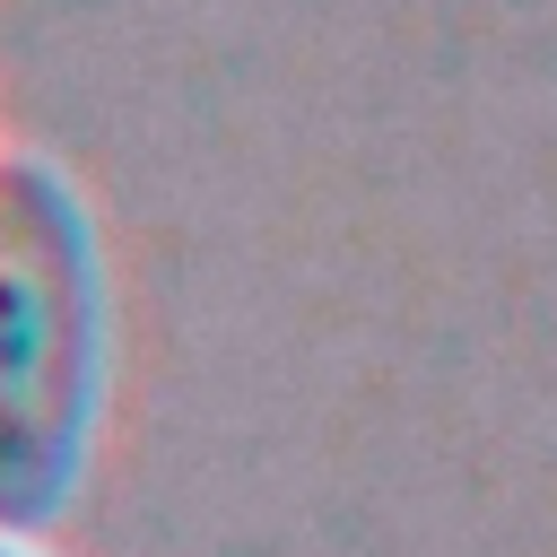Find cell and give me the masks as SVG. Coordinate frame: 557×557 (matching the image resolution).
Here are the masks:
<instances>
[{"instance_id":"cell-1","label":"cell","mask_w":557,"mask_h":557,"mask_svg":"<svg viewBox=\"0 0 557 557\" xmlns=\"http://www.w3.org/2000/svg\"><path fill=\"white\" fill-rule=\"evenodd\" d=\"M104 287L78 191L44 157H0V531H44L96 435Z\"/></svg>"},{"instance_id":"cell-2","label":"cell","mask_w":557,"mask_h":557,"mask_svg":"<svg viewBox=\"0 0 557 557\" xmlns=\"http://www.w3.org/2000/svg\"><path fill=\"white\" fill-rule=\"evenodd\" d=\"M0 557H26V548H17V540H9V531H0Z\"/></svg>"}]
</instances>
